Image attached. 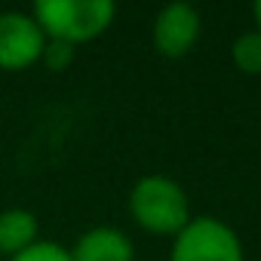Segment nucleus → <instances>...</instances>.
Instances as JSON below:
<instances>
[{
    "mask_svg": "<svg viewBox=\"0 0 261 261\" xmlns=\"http://www.w3.org/2000/svg\"><path fill=\"white\" fill-rule=\"evenodd\" d=\"M230 59H233V65H237L240 74L258 77L261 74V31L255 28V31L240 34L233 40V46H230Z\"/></svg>",
    "mask_w": 261,
    "mask_h": 261,
    "instance_id": "8",
    "label": "nucleus"
},
{
    "mask_svg": "<svg viewBox=\"0 0 261 261\" xmlns=\"http://www.w3.org/2000/svg\"><path fill=\"white\" fill-rule=\"evenodd\" d=\"M169 261H246L237 230L215 215H194L172 237Z\"/></svg>",
    "mask_w": 261,
    "mask_h": 261,
    "instance_id": "3",
    "label": "nucleus"
},
{
    "mask_svg": "<svg viewBox=\"0 0 261 261\" xmlns=\"http://www.w3.org/2000/svg\"><path fill=\"white\" fill-rule=\"evenodd\" d=\"M126 206L133 221L154 237H175L194 218L185 188L169 175H142L129 191Z\"/></svg>",
    "mask_w": 261,
    "mask_h": 261,
    "instance_id": "1",
    "label": "nucleus"
},
{
    "mask_svg": "<svg viewBox=\"0 0 261 261\" xmlns=\"http://www.w3.org/2000/svg\"><path fill=\"white\" fill-rule=\"evenodd\" d=\"M7 261H71V252L53 240H37L34 246H28L25 252L7 258Z\"/></svg>",
    "mask_w": 261,
    "mask_h": 261,
    "instance_id": "9",
    "label": "nucleus"
},
{
    "mask_svg": "<svg viewBox=\"0 0 261 261\" xmlns=\"http://www.w3.org/2000/svg\"><path fill=\"white\" fill-rule=\"evenodd\" d=\"M255 25H258V31H261V0L255 4Z\"/></svg>",
    "mask_w": 261,
    "mask_h": 261,
    "instance_id": "11",
    "label": "nucleus"
},
{
    "mask_svg": "<svg viewBox=\"0 0 261 261\" xmlns=\"http://www.w3.org/2000/svg\"><path fill=\"white\" fill-rule=\"evenodd\" d=\"M68 252L71 261H136V246L120 227H89Z\"/></svg>",
    "mask_w": 261,
    "mask_h": 261,
    "instance_id": "6",
    "label": "nucleus"
},
{
    "mask_svg": "<svg viewBox=\"0 0 261 261\" xmlns=\"http://www.w3.org/2000/svg\"><path fill=\"white\" fill-rule=\"evenodd\" d=\"M40 240L37 215L28 209H4L0 212V258H13Z\"/></svg>",
    "mask_w": 261,
    "mask_h": 261,
    "instance_id": "7",
    "label": "nucleus"
},
{
    "mask_svg": "<svg viewBox=\"0 0 261 261\" xmlns=\"http://www.w3.org/2000/svg\"><path fill=\"white\" fill-rule=\"evenodd\" d=\"M71 59H74V46L46 40V49H43V59H40V62H43L46 68H53V71H62V68L71 65Z\"/></svg>",
    "mask_w": 261,
    "mask_h": 261,
    "instance_id": "10",
    "label": "nucleus"
},
{
    "mask_svg": "<svg viewBox=\"0 0 261 261\" xmlns=\"http://www.w3.org/2000/svg\"><path fill=\"white\" fill-rule=\"evenodd\" d=\"M200 31H203V19H200L197 7L166 4L151 25V40L163 59H185L197 46Z\"/></svg>",
    "mask_w": 261,
    "mask_h": 261,
    "instance_id": "5",
    "label": "nucleus"
},
{
    "mask_svg": "<svg viewBox=\"0 0 261 261\" xmlns=\"http://www.w3.org/2000/svg\"><path fill=\"white\" fill-rule=\"evenodd\" d=\"M114 16L117 7L111 0H40L31 10L43 37L68 46L101 37L114 25Z\"/></svg>",
    "mask_w": 261,
    "mask_h": 261,
    "instance_id": "2",
    "label": "nucleus"
},
{
    "mask_svg": "<svg viewBox=\"0 0 261 261\" xmlns=\"http://www.w3.org/2000/svg\"><path fill=\"white\" fill-rule=\"evenodd\" d=\"M46 37L31 13H0V71H25L43 59Z\"/></svg>",
    "mask_w": 261,
    "mask_h": 261,
    "instance_id": "4",
    "label": "nucleus"
}]
</instances>
